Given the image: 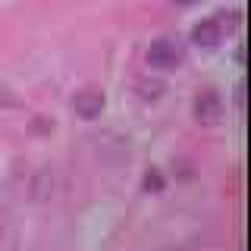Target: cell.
Listing matches in <instances>:
<instances>
[{
    "label": "cell",
    "instance_id": "8",
    "mask_svg": "<svg viewBox=\"0 0 251 251\" xmlns=\"http://www.w3.org/2000/svg\"><path fill=\"white\" fill-rule=\"evenodd\" d=\"M235 107H245V85H239V88H235Z\"/></svg>",
    "mask_w": 251,
    "mask_h": 251
},
{
    "label": "cell",
    "instance_id": "7",
    "mask_svg": "<svg viewBox=\"0 0 251 251\" xmlns=\"http://www.w3.org/2000/svg\"><path fill=\"white\" fill-rule=\"evenodd\" d=\"M145 176H148L145 179V188H148V192H157V188L163 185V179H160V173H157V170H148Z\"/></svg>",
    "mask_w": 251,
    "mask_h": 251
},
{
    "label": "cell",
    "instance_id": "4",
    "mask_svg": "<svg viewBox=\"0 0 251 251\" xmlns=\"http://www.w3.org/2000/svg\"><path fill=\"white\" fill-rule=\"evenodd\" d=\"M223 28H220V22L210 16V19H201L198 25L192 28V41L198 44V47H204V50H214V47H220V41H223Z\"/></svg>",
    "mask_w": 251,
    "mask_h": 251
},
{
    "label": "cell",
    "instance_id": "6",
    "mask_svg": "<svg viewBox=\"0 0 251 251\" xmlns=\"http://www.w3.org/2000/svg\"><path fill=\"white\" fill-rule=\"evenodd\" d=\"M214 19L220 22L223 35H229V31H235V25H239V13H235V10H229V13H220V16H214Z\"/></svg>",
    "mask_w": 251,
    "mask_h": 251
},
{
    "label": "cell",
    "instance_id": "9",
    "mask_svg": "<svg viewBox=\"0 0 251 251\" xmlns=\"http://www.w3.org/2000/svg\"><path fill=\"white\" fill-rule=\"evenodd\" d=\"M173 3H179V6H192V3H198V0H173Z\"/></svg>",
    "mask_w": 251,
    "mask_h": 251
},
{
    "label": "cell",
    "instance_id": "1",
    "mask_svg": "<svg viewBox=\"0 0 251 251\" xmlns=\"http://www.w3.org/2000/svg\"><path fill=\"white\" fill-rule=\"evenodd\" d=\"M182 57H185V50L179 38H157L148 47V63L154 69H176L182 63Z\"/></svg>",
    "mask_w": 251,
    "mask_h": 251
},
{
    "label": "cell",
    "instance_id": "5",
    "mask_svg": "<svg viewBox=\"0 0 251 251\" xmlns=\"http://www.w3.org/2000/svg\"><path fill=\"white\" fill-rule=\"evenodd\" d=\"M138 94L141 100H157L163 94V82H151V78H141L138 82Z\"/></svg>",
    "mask_w": 251,
    "mask_h": 251
},
{
    "label": "cell",
    "instance_id": "3",
    "mask_svg": "<svg viewBox=\"0 0 251 251\" xmlns=\"http://www.w3.org/2000/svg\"><path fill=\"white\" fill-rule=\"evenodd\" d=\"M73 110L82 116V120H94V116H100V110H104V91H100V88H82V91H75Z\"/></svg>",
    "mask_w": 251,
    "mask_h": 251
},
{
    "label": "cell",
    "instance_id": "2",
    "mask_svg": "<svg viewBox=\"0 0 251 251\" xmlns=\"http://www.w3.org/2000/svg\"><path fill=\"white\" fill-rule=\"evenodd\" d=\"M220 116H223V98L214 88H204L195 94V123L198 126H217Z\"/></svg>",
    "mask_w": 251,
    "mask_h": 251
}]
</instances>
